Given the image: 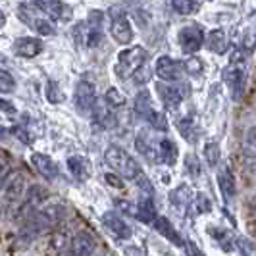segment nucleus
Returning a JSON list of instances; mask_svg holds the SVG:
<instances>
[{"label": "nucleus", "mask_w": 256, "mask_h": 256, "mask_svg": "<svg viewBox=\"0 0 256 256\" xmlns=\"http://www.w3.org/2000/svg\"><path fill=\"white\" fill-rule=\"evenodd\" d=\"M26 183L27 181L24 174H12L4 183V204H20L26 196Z\"/></svg>", "instance_id": "obj_10"}, {"label": "nucleus", "mask_w": 256, "mask_h": 256, "mask_svg": "<svg viewBox=\"0 0 256 256\" xmlns=\"http://www.w3.org/2000/svg\"><path fill=\"white\" fill-rule=\"evenodd\" d=\"M66 208L62 204H46L38 210L37 214H33L31 218H27L24 222L22 228V237H26L27 241H31L33 237L40 235L42 231L54 228L60 220L64 218Z\"/></svg>", "instance_id": "obj_1"}, {"label": "nucleus", "mask_w": 256, "mask_h": 256, "mask_svg": "<svg viewBox=\"0 0 256 256\" xmlns=\"http://www.w3.org/2000/svg\"><path fill=\"white\" fill-rule=\"evenodd\" d=\"M154 228L156 231L160 233V235H164L168 241H172L174 244H178V246H183V239H181V235L178 233V230L172 226V222L164 216H158L156 222H154Z\"/></svg>", "instance_id": "obj_23"}, {"label": "nucleus", "mask_w": 256, "mask_h": 256, "mask_svg": "<svg viewBox=\"0 0 256 256\" xmlns=\"http://www.w3.org/2000/svg\"><path fill=\"white\" fill-rule=\"evenodd\" d=\"M46 98H48V102L52 104H58V102H64V92L60 89V85L56 83V81H46Z\"/></svg>", "instance_id": "obj_33"}, {"label": "nucleus", "mask_w": 256, "mask_h": 256, "mask_svg": "<svg viewBox=\"0 0 256 256\" xmlns=\"http://www.w3.org/2000/svg\"><path fill=\"white\" fill-rule=\"evenodd\" d=\"M178 129H180V133L185 137V141L187 142L196 141V131H194V122H192V120H189V118H181L180 122H178Z\"/></svg>", "instance_id": "obj_30"}, {"label": "nucleus", "mask_w": 256, "mask_h": 256, "mask_svg": "<svg viewBox=\"0 0 256 256\" xmlns=\"http://www.w3.org/2000/svg\"><path fill=\"white\" fill-rule=\"evenodd\" d=\"M31 164L35 166L38 174L48 181H54L58 176H60V170H58V164L52 160L50 156L42 152H33L31 154Z\"/></svg>", "instance_id": "obj_15"}, {"label": "nucleus", "mask_w": 256, "mask_h": 256, "mask_svg": "<svg viewBox=\"0 0 256 256\" xmlns=\"http://www.w3.org/2000/svg\"><path fill=\"white\" fill-rule=\"evenodd\" d=\"M46 198H48V191H46L44 187H40V185H31V187L27 189L24 200H22V206L18 208V216H16V218L26 222V220L31 218L33 214H37L38 210H40V206L44 204Z\"/></svg>", "instance_id": "obj_4"}, {"label": "nucleus", "mask_w": 256, "mask_h": 256, "mask_svg": "<svg viewBox=\"0 0 256 256\" xmlns=\"http://www.w3.org/2000/svg\"><path fill=\"white\" fill-rule=\"evenodd\" d=\"M90 116H92V122L100 129H112V128H116V124H118L112 108L104 102L102 98H96V100H94L92 110H90Z\"/></svg>", "instance_id": "obj_14"}, {"label": "nucleus", "mask_w": 256, "mask_h": 256, "mask_svg": "<svg viewBox=\"0 0 256 256\" xmlns=\"http://www.w3.org/2000/svg\"><path fill=\"white\" fill-rule=\"evenodd\" d=\"M85 37H87V26L85 22H77L74 26V40L77 46H85Z\"/></svg>", "instance_id": "obj_38"}, {"label": "nucleus", "mask_w": 256, "mask_h": 256, "mask_svg": "<svg viewBox=\"0 0 256 256\" xmlns=\"http://www.w3.org/2000/svg\"><path fill=\"white\" fill-rule=\"evenodd\" d=\"M68 170L77 181H87L90 178V162L83 156H70Z\"/></svg>", "instance_id": "obj_20"}, {"label": "nucleus", "mask_w": 256, "mask_h": 256, "mask_svg": "<svg viewBox=\"0 0 256 256\" xmlns=\"http://www.w3.org/2000/svg\"><path fill=\"white\" fill-rule=\"evenodd\" d=\"M191 198L192 194L187 185H181V187H178V189H174V191L170 192V200H172V204L176 206V208H185L191 202Z\"/></svg>", "instance_id": "obj_27"}, {"label": "nucleus", "mask_w": 256, "mask_h": 256, "mask_svg": "<svg viewBox=\"0 0 256 256\" xmlns=\"http://www.w3.org/2000/svg\"><path fill=\"white\" fill-rule=\"evenodd\" d=\"M87 26V37H85V46L87 48H96L104 40V29H102V12L94 10L85 20Z\"/></svg>", "instance_id": "obj_12"}, {"label": "nucleus", "mask_w": 256, "mask_h": 256, "mask_svg": "<svg viewBox=\"0 0 256 256\" xmlns=\"http://www.w3.org/2000/svg\"><path fill=\"white\" fill-rule=\"evenodd\" d=\"M135 218H139L142 224H152L158 218V212H156V206H154L152 198L150 196H142L141 200L135 206Z\"/></svg>", "instance_id": "obj_21"}, {"label": "nucleus", "mask_w": 256, "mask_h": 256, "mask_svg": "<svg viewBox=\"0 0 256 256\" xmlns=\"http://www.w3.org/2000/svg\"><path fill=\"white\" fill-rule=\"evenodd\" d=\"M183 72H187L189 76H200V74L204 72V64H202V60H200L198 56H191V58L185 60Z\"/></svg>", "instance_id": "obj_34"}, {"label": "nucleus", "mask_w": 256, "mask_h": 256, "mask_svg": "<svg viewBox=\"0 0 256 256\" xmlns=\"http://www.w3.org/2000/svg\"><path fill=\"white\" fill-rule=\"evenodd\" d=\"M244 146H246V150L252 152V156H256V126L246 129V133H244Z\"/></svg>", "instance_id": "obj_39"}, {"label": "nucleus", "mask_w": 256, "mask_h": 256, "mask_svg": "<svg viewBox=\"0 0 256 256\" xmlns=\"http://www.w3.org/2000/svg\"><path fill=\"white\" fill-rule=\"evenodd\" d=\"M144 120H146V122H148V126H150L152 129H156V131H162V133H166L168 131V120L162 112L152 110V112L146 116Z\"/></svg>", "instance_id": "obj_31"}, {"label": "nucleus", "mask_w": 256, "mask_h": 256, "mask_svg": "<svg viewBox=\"0 0 256 256\" xmlns=\"http://www.w3.org/2000/svg\"><path fill=\"white\" fill-rule=\"evenodd\" d=\"M33 4L37 10H42L52 18H64V14H70L68 6L62 2H33Z\"/></svg>", "instance_id": "obj_26"}, {"label": "nucleus", "mask_w": 256, "mask_h": 256, "mask_svg": "<svg viewBox=\"0 0 256 256\" xmlns=\"http://www.w3.org/2000/svg\"><path fill=\"white\" fill-rule=\"evenodd\" d=\"M4 139H8V129L0 128V141H4Z\"/></svg>", "instance_id": "obj_50"}, {"label": "nucleus", "mask_w": 256, "mask_h": 256, "mask_svg": "<svg viewBox=\"0 0 256 256\" xmlns=\"http://www.w3.org/2000/svg\"><path fill=\"white\" fill-rule=\"evenodd\" d=\"M96 250V241L87 231H79L72 237L64 256H92Z\"/></svg>", "instance_id": "obj_11"}, {"label": "nucleus", "mask_w": 256, "mask_h": 256, "mask_svg": "<svg viewBox=\"0 0 256 256\" xmlns=\"http://www.w3.org/2000/svg\"><path fill=\"white\" fill-rule=\"evenodd\" d=\"M204 40L208 50L216 52V54H226L228 46H230V40H228V35L224 29H212Z\"/></svg>", "instance_id": "obj_22"}, {"label": "nucleus", "mask_w": 256, "mask_h": 256, "mask_svg": "<svg viewBox=\"0 0 256 256\" xmlns=\"http://www.w3.org/2000/svg\"><path fill=\"white\" fill-rule=\"evenodd\" d=\"M104 160H106L108 166L114 168L116 174H120L126 180L135 181L142 174V170L137 164V160L120 144H110L106 148V152H104Z\"/></svg>", "instance_id": "obj_2"}, {"label": "nucleus", "mask_w": 256, "mask_h": 256, "mask_svg": "<svg viewBox=\"0 0 256 256\" xmlns=\"http://www.w3.org/2000/svg\"><path fill=\"white\" fill-rule=\"evenodd\" d=\"M0 110H4V112H8V114H14V112H16L14 104L8 102V100H2V98H0Z\"/></svg>", "instance_id": "obj_47"}, {"label": "nucleus", "mask_w": 256, "mask_h": 256, "mask_svg": "<svg viewBox=\"0 0 256 256\" xmlns=\"http://www.w3.org/2000/svg\"><path fill=\"white\" fill-rule=\"evenodd\" d=\"M158 158L168 166H174L178 162V146H176V142L170 141V139H162L160 144H158Z\"/></svg>", "instance_id": "obj_24"}, {"label": "nucleus", "mask_w": 256, "mask_h": 256, "mask_svg": "<svg viewBox=\"0 0 256 256\" xmlns=\"http://www.w3.org/2000/svg\"><path fill=\"white\" fill-rule=\"evenodd\" d=\"M31 26L35 27V31H37L38 35H42V37H52V35L56 33V29H54V26H52V22L50 20H46V18H37V20H33Z\"/></svg>", "instance_id": "obj_32"}, {"label": "nucleus", "mask_w": 256, "mask_h": 256, "mask_svg": "<svg viewBox=\"0 0 256 256\" xmlns=\"http://www.w3.org/2000/svg\"><path fill=\"white\" fill-rule=\"evenodd\" d=\"M185 166H187L191 176H194V178L200 176V164H198V160H196L194 154H187V156H185Z\"/></svg>", "instance_id": "obj_41"}, {"label": "nucleus", "mask_w": 256, "mask_h": 256, "mask_svg": "<svg viewBox=\"0 0 256 256\" xmlns=\"http://www.w3.org/2000/svg\"><path fill=\"white\" fill-rule=\"evenodd\" d=\"M178 40L185 54H194L204 44V31L200 29V26H185L180 29Z\"/></svg>", "instance_id": "obj_9"}, {"label": "nucleus", "mask_w": 256, "mask_h": 256, "mask_svg": "<svg viewBox=\"0 0 256 256\" xmlns=\"http://www.w3.org/2000/svg\"><path fill=\"white\" fill-rule=\"evenodd\" d=\"M194 208H196L198 214L210 212V210H212V202H210L208 194H204V192H196V194H194Z\"/></svg>", "instance_id": "obj_36"}, {"label": "nucleus", "mask_w": 256, "mask_h": 256, "mask_svg": "<svg viewBox=\"0 0 256 256\" xmlns=\"http://www.w3.org/2000/svg\"><path fill=\"white\" fill-rule=\"evenodd\" d=\"M104 180L108 181V185H110V187H114V189H124V187H126L124 180H122V178H118L116 174H106V176H104Z\"/></svg>", "instance_id": "obj_46"}, {"label": "nucleus", "mask_w": 256, "mask_h": 256, "mask_svg": "<svg viewBox=\"0 0 256 256\" xmlns=\"http://www.w3.org/2000/svg\"><path fill=\"white\" fill-rule=\"evenodd\" d=\"M224 81H226L228 89L231 90L233 100L239 102L244 89V68L239 64V60H231V64L224 72Z\"/></svg>", "instance_id": "obj_7"}, {"label": "nucleus", "mask_w": 256, "mask_h": 256, "mask_svg": "<svg viewBox=\"0 0 256 256\" xmlns=\"http://www.w3.org/2000/svg\"><path fill=\"white\" fill-rule=\"evenodd\" d=\"M156 90H158V96H160V100L164 104V108L166 110H176V108H180V104L183 102V96H181V92L178 87H174V85H168V83H158L156 85Z\"/></svg>", "instance_id": "obj_17"}, {"label": "nucleus", "mask_w": 256, "mask_h": 256, "mask_svg": "<svg viewBox=\"0 0 256 256\" xmlns=\"http://www.w3.org/2000/svg\"><path fill=\"white\" fill-rule=\"evenodd\" d=\"M104 102H106L110 108H112V110H114V108H122V106H126L128 98H126V94H124L120 89L110 87V89L106 90V94H104Z\"/></svg>", "instance_id": "obj_29"}, {"label": "nucleus", "mask_w": 256, "mask_h": 256, "mask_svg": "<svg viewBox=\"0 0 256 256\" xmlns=\"http://www.w3.org/2000/svg\"><path fill=\"white\" fill-rule=\"evenodd\" d=\"M244 166L248 168V170H252V172H256V156H246L244 158Z\"/></svg>", "instance_id": "obj_48"}, {"label": "nucleus", "mask_w": 256, "mask_h": 256, "mask_svg": "<svg viewBox=\"0 0 256 256\" xmlns=\"http://www.w3.org/2000/svg\"><path fill=\"white\" fill-rule=\"evenodd\" d=\"M4 24H6V16H4V14L0 12V27L4 26Z\"/></svg>", "instance_id": "obj_51"}, {"label": "nucleus", "mask_w": 256, "mask_h": 256, "mask_svg": "<svg viewBox=\"0 0 256 256\" xmlns=\"http://www.w3.org/2000/svg\"><path fill=\"white\" fill-rule=\"evenodd\" d=\"M116 208H118L120 212H124V214L135 216V206L131 204L129 200H126V198H118V200H116Z\"/></svg>", "instance_id": "obj_44"}, {"label": "nucleus", "mask_w": 256, "mask_h": 256, "mask_svg": "<svg viewBox=\"0 0 256 256\" xmlns=\"http://www.w3.org/2000/svg\"><path fill=\"white\" fill-rule=\"evenodd\" d=\"M148 60V52L142 46H128L118 54V62L114 66V74L118 79H129L141 70Z\"/></svg>", "instance_id": "obj_3"}, {"label": "nucleus", "mask_w": 256, "mask_h": 256, "mask_svg": "<svg viewBox=\"0 0 256 256\" xmlns=\"http://www.w3.org/2000/svg\"><path fill=\"white\" fill-rule=\"evenodd\" d=\"M154 72H156V76L160 77V81L162 83H181V76H183V64L178 62V60H174L172 56H160L158 60H156V64H154Z\"/></svg>", "instance_id": "obj_6"}, {"label": "nucleus", "mask_w": 256, "mask_h": 256, "mask_svg": "<svg viewBox=\"0 0 256 256\" xmlns=\"http://www.w3.org/2000/svg\"><path fill=\"white\" fill-rule=\"evenodd\" d=\"M135 106H133V110H135V114L141 116V118H146V116L152 112L154 104H152V96H150V92L148 90H139L137 92V96H135Z\"/></svg>", "instance_id": "obj_25"}, {"label": "nucleus", "mask_w": 256, "mask_h": 256, "mask_svg": "<svg viewBox=\"0 0 256 256\" xmlns=\"http://www.w3.org/2000/svg\"><path fill=\"white\" fill-rule=\"evenodd\" d=\"M12 133L20 139L22 142H26V144H31L33 142V139H31V135H29V131H26V129L22 128V126H16V128H12Z\"/></svg>", "instance_id": "obj_45"}, {"label": "nucleus", "mask_w": 256, "mask_h": 256, "mask_svg": "<svg viewBox=\"0 0 256 256\" xmlns=\"http://www.w3.org/2000/svg\"><path fill=\"white\" fill-rule=\"evenodd\" d=\"M204 158L208 166H216L220 162V146L218 142H206L204 144Z\"/></svg>", "instance_id": "obj_35"}, {"label": "nucleus", "mask_w": 256, "mask_h": 256, "mask_svg": "<svg viewBox=\"0 0 256 256\" xmlns=\"http://www.w3.org/2000/svg\"><path fill=\"white\" fill-rule=\"evenodd\" d=\"M10 170H12V166H10V160H8L6 156H2V154H0V189L4 187L6 180L10 178Z\"/></svg>", "instance_id": "obj_40"}, {"label": "nucleus", "mask_w": 256, "mask_h": 256, "mask_svg": "<svg viewBox=\"0 0 256 256\" xmlns=\"http://www.w3.org/2000/svg\"><path fill=\"white\" fill-rule=\"evenodd\" d=\"M110 33L118 44H131L133 42V27L129 24L126 12L120 8L110 10Z\"/></svg>", "instance_id": "obj_5"}, {"label": "nucleus", "mask_w": 256, "mask_h": 256, "mask_svg": "<svg viewBox=\"0 0 256 256\" xmlns=\"http://www.w3.org/2000/svg\"><path fill=\"white\" fill-rule=\"evenodd\" d=\"M133 183H137V187H139V189H141V191L144 192L146 196H152V192H154L152 183H150V180H148L144 174H141V176H139L137 180L133 181Z\"/></svg>", "instance_id": "obj_42"}, {"label": "nucleus", "mask_w": 256, "mask_h": 256, "mask_svg": "<svg viewBox=\"0 0 256 256\" xmlns=\"http://www.w3.org/2000/svg\"><path fill=\"white\" fill-rule=\"evenodd\" d=\"M102 226L114 237H118V239H129L133 235V230L129 228L128 222L122 218L120 214H116V212H106V214H102Z\"/></svg>", "instance_id": "obj_13"}, {"label": "nucleus", "mask_w": 256, "mask_h": 256, "mask_svg": "<svg viewBox=\"0 0 256 256\" xmlns=\"http://www.w3.org/2000/svg\"><path fill=\"white\" fill-rule=\"evenodd\" d=\"M200 2H194V0H174L172 2V8L181 16H191L200 10Z\"/></svg>", "instance_id": "obj_28"}, {"label": "nucleus", "mask_w": 256, "mask_h": 256, "mask_svg": "<svg viewBox=\"0 0 256 256\" xmlns=\"http://www.w3.org/2000/svg\"><path fill=\"white\" fill-rule=\"evenodd\" d=\"M94 100H96L94 85H92L90 81H87V79H81L76 85V90H74V104H76V110L83 116L90 114Z\"/></svg>", "instance_id": "obj_8"}, {"label": "nucleus", "mask_w": 256, "mask_h": 256, "mask_svg": "<svg viewBox=\"0 0 256 256\" xmlns=\"http://www.w3.org/2000/svg\"><path fill=\"white\" fill-rule=\"evenodd\" d=\"M16 89V79L10 72L6 70H0V90L2 92H12Z\"/></svg>", "instance_id": "obj_37"}, {"label": "nucleus", "mask_w": 256, "mask_h": 256, "mask_svg": "<svg viewBox=\"0 0 256 256\" xmlns=\"http://www.w3.org/2000/svg\"><path fill=\"white\" fill-rule=\"evenodd\" d=\"M218 187H220L222 196H224V200H228V202H230V200L235 198V194H237V183H235V178H233L231 170H228V168L220 170Z\"/></svg>", "instance_id": "obj_19"}, {"label": "nucleus", "mask_w": 256, "mask_h": 256, "mask_svg": "<svg viewBox=\"0 0 256 256\" xmlns=\"http://www.w3.org/2000/svg\"><path fill=\"white\" fill-rule=\"evenodd\" d=\"M131 79H133V83H137V85H144V83L150 79V70H148L146 66H142L141 70H139L135 76L131 77Z\"/></svg>", "instance_id": "obj_43"}, {"label": "nucleus", "mask_w": 256, "mask_h": 256, "mask_svg": "<svg viewBox=\"0 0 256 256\" xmlns=\"http://www.w3.org/2000/svg\"><path fill=\"white\" fill-rule=\"evenodd\" d=\"M135 148H137V152L141 154L142 158H146L150 162H154L158 158V148H156V144L150 139V135H148L146 129H141L137 133V137H135Z\"/></svg>", "instance_id": "obj_18"}, {"label": "nucleus", "mask_w": 256, "mask_h": 256, "mask_svg": "<svg viewBox=\"0 0 256 256\" xmlns=\"http://www.w3.org/2000/svg\"><path fill=\"white\" fill-rule=\"evenodd\" d=\"M40 50H42L40 38L20 37V38H16V42H14V52H16L18 56H22V58H35V56L40 54Z\"/></svg>", "instance_id": "obj_16"}, {"label": "nucleus", "mask_w": 256, "mask_h": 256, "mask_svg": "<svg viewBox=\"0 0 256 256\" xmlns=\"http://www.w3.org/2000/svg\"><path fill=\"white\" fill-rule=\"evenodd\" d=\"M187 252H189V256H202L198 250H196V246H192L191 243L187 244Z\"/></svg>", "instance_id": "obj_49"}]
</instances>
